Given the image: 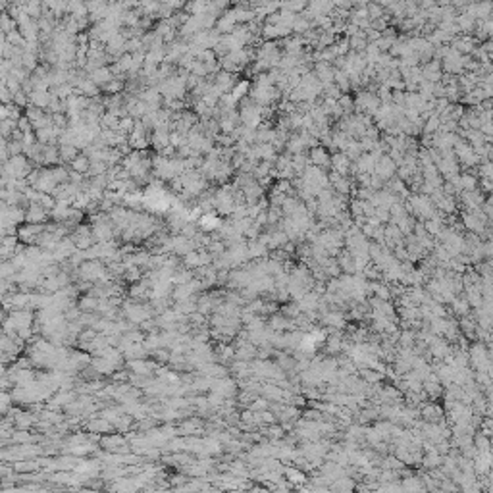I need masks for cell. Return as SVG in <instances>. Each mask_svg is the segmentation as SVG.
Segmentation results:
<instances>
[{"instance_id": "55", "label": "cell", "mask_w": 493, "mask_h": 493, "mask_svg": "<svg viewBox=\"0 0 493 493\" xmlns=\"http://www.w3.org/2000/svg\"><path fill=\"white\" fill-rule=\"evenodd\" d=\"M491 116H493V108H491Z\"/></svg>"}, {"instance_id": "34", "label": "cell", "mask_w": 493, "mask_h": 493, "mask_svg": "<svg viewBox=\"0 0 493 493\" xmlns=\"http://www.w3.org/2000/svg\"><path fill=\"white\" fill-rule=\"evenodd\" d=\"M235 23H237L235 12H229V14H226L222 19H218V23H216V31H220V33H231V31H233V27H235Z\"/></svg>"}, {"instance_id": "29", "label": "cell", "mask_w": 493, "mask_h": 493, "mask_svg": "<svg viewBox=\"0 0 493 493\" xmlns=\"http://www.w3.org/2000/svg\"><path fill=\"white\" fill-rule=\"evenodd\" d=\"M114 77H116V73L112 72V68H106V66H102V68H99V70L91 72V79L97 83L99 87H106Z\"/></svg>"}, {"instance_id": "51", "label": "cell", "mask_w": 493, "mask_h": 493, "mask_svg": "<svg viewBox=\"0 0 493 493\" xmlns=\"http://www.w3.org/2000/svg\"><path fill=\"white\" fill-rule=\"evenodd\" d=\"M403 489H424V485L416 478H407V482L403 484Z\"/></svg>"}, {"instance_id": "47", "label": "cell", "mask_w": 493, "mask_h": 493, "mask_svg": "<svg viewBox=\"0 0 493 493\" xmlns=\"http://www.w3.org/2000/svg\"><path fill=\"white\" fill-rule=\"evenodd\" d=\"M360 376H362V380H364L366 384H376V382H380V380H382V374H376V372L368 370V368L360 370Z\"/></svg>"}, {"instance_id": "42", "label": "cell", "mask_w": 493, "mask_h": 493, "mask_svg": "<svg viewBox=\"0 0 493 493\" xmlns=\"http://www.w3.org/2000/svg\"><path fill=\"white\" fill-rule=\"evenodd\" d=\"M301 304L299 302L295 301V302H291V304H285L282 309V314H285L287 318H299L301 316Z\"/></svg>"}, {"instance_id": "17", "label": "cell", "mask_w": 493, "mask_h": 493, "mask_svg": "<svg viewBox=\"0 0 493 493\" xmlns=\"http://www.w3.org/2000/svg\"><path fill=\"white\" fill-rule=\"evenodd\" d=\"M314 73H316V77L322 81L324 87L335 83V68L329 64V62H322L320 60L318 64H316V68H314Z\"/></svg>"}, {"instance_id": "16", "label": "cell", "mask_w": 493, "mask_h": 493, "mask_svg": "<svg viewBox=\"0 0 493 493\" xmlns=\"http://www.w3.org/2000/svg\"><path fill=\"white\" fill-rule=\"evenodd\" d=\"M420 70H422V77L426 81L439 83V79L443 77V66L439 64L438 60H429V62H426V64L422 66Z\"/></svg>"}, {"instance_id": "54", "label": "cell", "mask_w": 493, "mask_h": 493, "mask_svg": "<svg viewBox=\"0 0 493 493\" xmlns=\"http://www.w3.org/2000/svg\"><path fill=\"white\" fill-rule=\"evenodd\" d=\"M306 2H309V4H312V2H314V0H306Z\"/></svg>"}, {"instance_id": "15", "label": "cell", "mask_w": 493, "mask_h": 493, "mask_svg": "<svg viewBox=\"0 0 493 493\" xmlns=\"http://www.w3.org/2000/svg\"><path fill=\"white\" fill-rule=\"evenodd\" d=\"M48 208H45L43 204L39 202H29L27 210H25V220L29 224H45L48 218Z\"/></svg>"}, {"instance_id": "45", "label": "cell", "mask_w": 493, "mask_h": 493, "mask_svg": "<svg viewBox=\"0 0 493 493\" xmlns=\"http://www.w3.org/2000/svg\"><path fill=\"white\" fill-rule=\"evenodd\" d=\"M104 89H106V93H110V95H118V93L124 91V79L114 77V79H112V81H110Z\"/></svg>"}, {"instance_id": "44", "label": "cell", "mask_w": 493, "mask_h": 493, "mask_svg": "<svg viewBox=\"0 0 493 493\" xmlns=\"http://www.w3.org/2000/svg\"><path fill=\"white\" fill-rule=\"evenodd\" d=\"M201 428H202V424H201V420H197V418H193V420H187V422H183V426H181V434H197V432H201Z\"/></svg>"}, {"instance_id": "24", "label": "cell", "mask_w": 493, "mask_h": 493, "mask_svg": "<svg viewBox=\"0 0 493 493\" xmlns=\"http://www.w3.org/2000/svg\"><path fill=\"white\" fill-rule=\"evenodd\" d=\"M214 85H216L222 93H229L237 83H235V79H233V73L228 72V70H222L220 73L214 75Z\"/></svg>"}, {"instance_id": "8", "label": "cell", "mask_w": 493, "mask_h": 493, "mask_svg": "<svg viewBox=\"0 0 493 493\" xmlns=\"http://www.w3.org/2000/svg\"><path fill=\"white\" fill-rule=\"evenodd\" d=\"M466 14H470L478 21H484L493 14V0H474L465 8Z\"/></svg>"}, {"instance_id": "38", "label": "cell", "mask_w": 493, "mask_h": 493, "mask_svg": "<svg viewBox=\"0 0 493 493\" xmlns=\"http://www.w3.org/2000/svg\"><path fill=\"white\" fill-rule=\"evenodd\" d=\"M73 172H79V174H87L91 170V158L87 155H79L75 160L72 162Z\"/></svg>"}, {"instance_id": "35", "label": "cell", "mask_w": 493, "mask_h": 493, "mask_svg": "<svg viewBox=\"0 0 493 493\" xmlns=\"http://www.w3.org/2000/svg\"><path fill=\"white\" fill-rule=\"evenodd\" d=\"M476 23H478V19L472 18L470 14H460V16H457V25H458V31H463V33H470V31H474L476 29Z\"/></svg>"}, {"instance_id": "10", "label": "cell", "mask_w": 493, "mask_h": 493, "mask_svg": "<svg viewBox=\"0 0 493 493\" xmlns=\"http://www.w3.org/2000/svg\"><path fill=\"white\" fill-rule=\"evenodd\" d=\"M397 162L393 160L389 155H384L380 156V160H378V164H376V172L374 174L378 175V177H382L384 181H389L393 175L397 174Z\"/></svg>"}, {"instance_id": "23", "label": "cell", "mask_w": 493, "mask_h": 493, "mask_svg": "<svg viewBox=\"0 0 493 493\" xmlns=\"http://www.w3.org/2000/svg\"><path fill=\"white\" fill-rule=\"evenodd\" d=\"M246 246H249V256H251V260H260V258H264V256L268 255V251H270V246L266 245L260 237L249 239V241H246Z\"/></svg>"}, {"instance_id": "28", "label": "cell", "mask_w": 493, "mask_h": 493, "mask_svg": "<svg viewBox=\"0 0 493 493\" xmlns=\"http://www.w3.org/2000/svg\"><path fill=\"white\" fill-rule=\"evenodd\" d=\"M87 426H89V429L95 432V434H104V436H106V434H112V432L116 429V426H114L110 420H106L104 416H95Z\"/></svg>"}, {"instance_id": "19", "label": "cell", "mask_w": 493, "mask_h": 493, "mask_svg": "<svg viewBox=\"0 0 493 493\" xmlns=\"http://www.w3.org/2000/svg\"><path fill=\"white\" fill-rule=\"evenodd\" d=\"M128 368L137 376H143V378H150L152 376V370L156 368V364L152 362H146L145 358H131L128 360Z\"/></svg>"}, {"instance_id": "18", "label": "cell", "mask_w": 493, "mask_h": 493, "mask_svg": "<svg viewBox=\"0 0 493 493\" xmlns=\"http://www.w3.org/2000/svg\"><path fill=\"white\" fill-rule=\"evenodd\" d=\"M311 162L312 166H318V168H328V166H331V155L328 152V148L326 146H312L311 148Z\"/></svg>"}, {"instance_id": "12", "label": "cell", "mask_w": 493, "mask_h": 493, "mask_svg": "<svg viewBox=\"0 0 493 493\" xmlns=\"http://www.w3.org/2000/svg\"><path fill=\"white\" fill-rule=\"evenodd\" d=\"M378 160H380V156L376 155V152H364V155H360V158L355 162L356 174H374Z\"/></svg>"}, {"instance_id": "9", "label": "cell", "mask_w": 493, "mask_h": 493, "mask_svg": "<svg viewBox=\"0 0 493 493\" xmlns=\"http://www.w3.org/2000/svg\"><path fill=\"white\" fill-rule=\"evenodd\" d=\"M46 224H25L23 228H19L18 231V237L25 243V245H37V241H39V237L43 235V231H45Z\"/></svg>"}, {"instance_id": "25", "label": "cell", "mask_w": 493, "mask_h": 493, "mask_svg": "<svg viewBox=\"0 0 493 493\" xmlns=\"http://www.w3.org/2000/svg\"><path fill=\"white\" fill-rule=\"evenodd\" d=\"M91 366L99 372V374H106V376H112L116 370H118V366L114 360H110V358H106V356H97V358H93Z\"/></svg>"}, {"instance_id": "4", "label": "cell", "mask_w": 493, "mask_h": 493, "mask_svg": "<svg viewBox=\"0 0 493 493\" xmlns=\"http://www.w3.org/2000/svg\"><path fill=\"white\" fill-rule=\"evenodd\" d=\"M380 106H382V101H380L378 93H374V91H360L355 97V108L358 110L360 114L374 116Z\"/></svg>"}, {"instance_id": "48", "label": "cell", "mask_w": 493, "mask_h": 493, "mask_svg": "<svg viewBox=\"0 0 493 493\" xmlns=\"http://www.w3.org/2000/svg\"><path fill=\"white\" fill-rule=\"evenodd\" d=\"M246 89H249V83H246V81H241V83H237V85H235L233 89H231V95H233V97H235L237 101H241V99H243V97L246 95Z\"/></svg>"}, {"instance_id": "1", "label": "cell", "mask_w": 493, "mask_h": 493, "mask_svg": "<svg viewBox=\"0 0 493 493\" xmlns=\"http://www.w3.org/2000/svg\"><path fill=\"white\" fill-rule=\"evenodd\" d=\"M121 314L128 318V322L141 326L146 320H152L156 312L152 309V304H145V302L137 301V299H129V301L121 304Z\"/></svg>"}, {"instance_id": "7", "label": "cell", "mask_w": 493, "mask_h": 493, "mask_svg": "<svg viewBox=\"0 0 493 493\" xmlns=\"http://www.w3.org/2000/svg\"><path fill=\"white\" fill-rule=\"evenodd\" d=\"M455 150H457L458 162H460L463 166L472 168V166L480 164V156H478L476 148L470 145V143H465V141H460V139H458L457 145H455Z\"/></svg>"}, {"instance_id": "50", "label": "cell", "mask_w": 493, "mask_h": 493, "mask_svg": "<svg viewBox=\"0 0 493 493\" xmlns=\"http://www.w3.org/2000/svg\"><path fill=\"white\" fill-rule=\"evenodd\" d=\"M12 401H14V397H12V393H8L6 389L2 391V414H8L10 412V407H12Z\"/></svg>"}, {"instance_id": "20", "label": "cell", "mask_w": 493, "mask_h": 493, "mask_svg": "<svg viewBox=\"0 0 493 493\" xmlns=\"http://www.w3.org/2000/svg\"><path fill=\"white\" fill-rule=\"evenodd\" d=\"M453 48L457 50V52H460V54H465V56H470L472 52H474L476 48V39L474 37H470V35H463V37H455L453 39Z\"/></svg>"}, {"instance_id": "11", "label": "cell", "mask_w": 493, "mask_h": 493, "mask_svg": "<svg viewBox=\"0 0 493 493\" xmlns=\"http://www.w3.org/2000/svg\"><path fill=\"white\" fill-rule=\"evenodd\" d=\"M210 391H216V393H220V395H224L226 399H229V397H235V395H237L239 385L235 380H231L229 376H226V378H218V380L212 382Z\"/></svg>"}, {"instance_id": "33", "label": "cell", "mask_w": 493, "mask_h": 493, "mask_svg": "<svg viewBox=\"0 0 493 493\" xmlns=\"http://www.w3.org/2000/svg\"><path fill=\"white\" fill-rule=\"evenodd\" d=\"M99 304H101V299L95 297V295H91V293L83 295L81 299L77 301V306H79L83 312H97L99 311Z\"/></svg>"}, {"instance_id": "41", "label": "cell", "mask_w": 493, "mask_h": 493, "mask_svg": "<svg viewBox=\"0 0 493 493\" xmlns=\"http://www.w3.org/2000/svg\"><path fill=\"white\" fill-rule=\"evenodd\" d=\"M478 174L482 179H491L493 181V160H484L478 168Z\"/></svg>"}, {"instance_id": "27", "label": "cell", "mask_w": 493, "mask_h": 493, "mask_svg": "<svg viewBox=\"0 0 493 493\" xmlns=\"http://www.w3.org/2000/svg\"><path fill=\"white\" fill-rule=\"evenodd\" d=\"M460 199H463L466 208H470V210L484 206V195L478 193V189H474V191H463L460 193Z\"/></svg>"}, {"instance_id": "43", "label": "cell", "mask_w": 493, "mask_h": 493, "mask_svg": "<svg viewBox=\"0 0 493 493\" xmlns=\"http://www.w3.org/2000/svg\"><path fill=\"white\" fill-rule=\"evenodd\" d=\"M366 10H368V16H370V19H372V21H374V19H378V18H384V16H385L384 6H380L378 2H370V4L366 6Z\"/></svg>"}, {"instance_id": "36", "label": "cell", "mask_w": 493, "mask_h": 493, "mask_svg": "<svg viewBox=\"0 0 493 493\" xmlns=\"http://www.w3.org/2000/svg\"><path fill=\"white\" fill-rule=\"evenodd\" d=\"M43 158H45V164H56L60 160V146H54L52 143L50 145L43 146Z\"/></svg>"}, {"instance_id": "26", "label": "cell", "mask_w": 493, "mask_h": 493, "mask_svg": "<svg viewBox=\"0 0 493 493\" xmlns=\"http://www.w3.org/2000/svg\"><path fill=\"white\" fill-rule=\"evenodd\" d=\"M50 101H52V93L43 91V89H33L29 93V102L37 108H48Z\"/></svg>"}, {"instance_id": "31", "label": "cell", "mask_w": 493, "mask_h": 493, "mask_svg": "<svg viewBox=\"0 0 493 493\" xmlns=\"http://www.w3.org/2000/svg\"><path fill=\"white\" fill-rule=\"evenodd\" d=\"M260 395H264L266 399H270V401H283L287 397V393L282 389V385H274V384L262 385Z\"/></svg>"}, {"instance_id": "53", "label": "cell", "mask_w": 493, "mask_h": 493, "mask_svg": "<svg viewBox=\"0 0 493 493\" xmlns=\"http://www.w3.org/2000/svg\"><path fill=\"white\" fill-rule=\"evenodd\" d=\"M112 378H114V382H128L129 374H128V372H114V374H112Z\"/></svg>"}, {"instance_id": "32", "label": "cell", "mask_w": 493, "mask_h": 493, "mask_svg": "<svg viewBox=\"0 0 493 493\" xmlns=\"http://www.w3.org/2000/svg\"><path fill=\"white\" fill-rule=\"evenodd\" d=\"M39 460H31V458H19V460H14V472H19V474H27V472H35L39 470Z\"/></svg>"}, {"instance_id": "30", "label": "cell", "mask_w": 493, "mask_h": 493, "mask_svg": "<svg viewBox=\"0 0 493 493\" xmlns=\"http://www.w3.org/2000/svg\"><path fill=\"white\" fill-rule=\"evenodd\" d=\"M420 414L426 422H441V416H443V412L436 403H426L420 409Z\"/></svg>"}, {"instance_id": "14", "label": "cell", "mask_w": 493, "mask_h": 493, "mask_svg": "<svg viewBox=\"0 0 493 493\" xmlns=\"http://www.w3.org/2000/svg\"><path fill=\"white\" fill-rule=\"evenodd\" d=\"M126 50H128V41L124 39V35L116 33V35L110 37L108 41H106V52H108V56H112V58L124 56Z\"/></svg>"}, {"instance_id": "6", "label": "cell", "mask_w": 493, "mask_h": 493, "mask_svg": "<svg viewBox=\"0 0 493 493\" xmlns=\"http://www.w3.org/2000/svg\"><path fill=\"white\" fill-rule=\"evenodd\" d=\"M148 128L145 126L143 119H135V126H133V131L128 135V143L131 148L135 150H143L146 145H148Z\"/></svg>"}, {"instance_id": "39", "label": "cell", "mask_w": 493, "mask_h": 493, "mask_svg": "<svg viewBox=\"0 0 493 493\" xmlns=\"http://www.w3.org/2000/svg\"><path fill=\"white\" fill-rule=\"evenodd\" d=\"M470 358H472V362H474L478 368H484V366L487 364V355H485V349L482 347V345H474V347H472V355H470Z\"/></svg>"}, {"instance_id": "52", "label": "cell", "mask_w": 493, "mask_h": 493, "mask_svg": "<svg viewBox=\"0 0 493 493\" xmlns=\"http://www.w3.org/2000/svg\"><path fill=\"white\" fill-rule=\"evenodd\" d=\"M453 309H455L457 314L465 316L466 312H468V301H453Z\"/></svg>"}, {"instance_id": "2", "label": "cell", "mask_w": 493, "mask_h": 493, "mask_svg": "<svg viewBox=\"0 0 493 493\" xmlns=\"http://www.w3.org/2000/svg\"><path fill=\"white\" fill-rule=\"evenodd\" d=\"M237 206V199H235V191L233 187H222L218 191L214 193V210L222 214V216H231L233 210Z\"/></svg>"}, {"instance_id": "5", "label": "cell", "mask_w": 493, "mask_h": 493, "mask_svg": "<svg viewBox=\"0 0 493 493\" xmlns=\"http://www.w3.org/2000/svg\"><path fill=\"white\" fill-rule=\"evenodd\" d=\"M466 58L468 56L460 54V52H457L453 46H447V50H445V54H443V70L447 73H460L463 70H465L466 66Z\"/></svg>"}, {"instance_id": "13", "label": "cell", "mask_w": 493, "mask_h": 493, "mask_svg": "<svg viewBox=\"0 0 493 493\" xmlns=\"http://www.w3.org/2000/svg\"><path fill=\"white\" fill-rule=\"evenodd\" d=\"M172 245H174V255L181 256V258L185 255H189L191 251H195V249H197V243H195L193 239L181 235V233H177V235H174V237H172Z\"/></svg>"}, {"instance_id": "49", "label": "cell", "mask_w": 493, "mask_h": 493, "mask_svg": "<svg viewBox=\"0 0 493 493\" xmlns=\"http://www.w3.org/2000/svg\"><path fill=\"white\" fill-rule=\"evenodd\" d=\"M339 104H341V108L345 110V112H353V108H355V99L351 97V95H341V99H339Z\"/></svg>"}, {"instance_id": "46", "label": "cell", "mask_w": 493, "mask_h": 493, "mask_svg": "<svg viewBox=\"0 0 493 493\" xmlns=\"http://www.w3.org/2000/svg\"><path fill=\"white\" fill-rule=\"evenodd\" d=\"M343 347V341H341V335H331L328 339V351L329 353H339Z\"/></svg>"}, {"instance_id": "40", "label": "cell", "mask_w": 493, "mask_h": 493, "mask_svg": "<svg viewBox=\"0 0 493 493\" xmlns=\"http://www.w3.org/2000/svg\"><path fill=\"white\" fill-rule=\"evenodd\" d=\"M285 476H287V480H289L293 485L306 482V476L302 474L301 470H297V468H287V470H285Z\"/></svg>"}, {"instance_id": "22", "label": "cell", "mask_w": 493, "mask_h": 493, "mask_svg": "<svg viewBox=\"0 0 493 493\" xmlns=\"http://www.w3.org/2000/svg\"><path fill=\"white\" fill-rule=\"evenodd\" d=\"M329 185H331L333 191L339 193V195H349V193L353 191V187H351V181H349L347 175H341V174H337V172H331V174H329Z\"/></svg>"}, {"instance_id": "37", "label": "cell", "mask_w": 493, "mask_h": 493, "mask_svg": "<svg viewBox=\"0 0 493 493\" xmlns=\"http://www.w3.org/2000/svg\"><path fill=\"white\" fill-rule=\"evenodd\" d=\"M77 156H79V148L75 145H60V160L62 162H70L72 164Z\"/></svg>"}, {"instance_id": "3", "label": "cell", "mask_w": 493, "mask_h": 493, "mask_svg": "<svg viewBox=\"0 0 493 493\" xmlns=\"http://www.w3.org/2000/svg\"><path fill=\"white\" fill-rule=\"evenodd\" d=\"M31 164L25 156H12L10 160L4 162V175L6 177H12V179H27L31 175Z\"/></svg>"}, {"instance_id": "21", "label": "cell", "mask_w": 493, "mask_h": 493, "mask_svg": "<svg viewBox=\"0 0 493 493\" xmlns=\"http://www.w3.org/2000/svg\"><path fill=\"white\" fill-rule=\"evenodd\" d=\"M331 168H333V172H337V174L347 175L349 170L353 168V160H351L343 150H339V152H335V155L331 156Z\"/></svg>"}]
</instances>
